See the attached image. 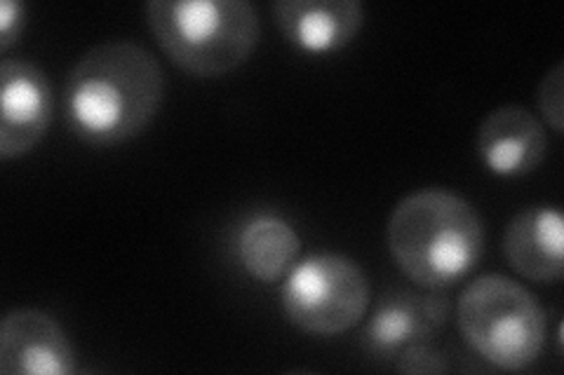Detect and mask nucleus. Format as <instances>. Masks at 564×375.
I'll list each match as a JSON object with an SVG mask.
<instances>
[{
  "mask_svg": "<svg viewBox=\"0 0 564 375\" xmlns=\"http://www.w3.org/2000/svg\"><path fill=\"white\" fill-rule=\"evenodd\" d=\"M163 99L161 62L137 43L106 41L68 70L64 118L70 134L85 144L120 146L149 128Z\"/></svg>",
  "mask_w": 564,
  "mask_h": 375,
  "instance_id": "1",
  "label": "nucleus"
},
{
  "mask_svg": "<svg viewBox=\"0 0 564 375\" xmlns=\"http://www.w3.org/2000/svg\"><path fill=\"white\" fill-rule=\"evenodd\" d=\"M388 252L402 275L426 291L454 287L478 267L485 225L478 209L447 188L414 190L386 228Z\"/></svg>",
  "mask_w": 564,
  "mask_h": 375,
  "instance_id": "2",
  "label": "nucleus"
},
{
  "mask_svg": "<svg viewBox=\"0 0 564 375\" xmlns=\"http://www.w3.org/2000/svg\"><path fill=\"white\" fill-rule=\"evenodd\" d=\"M147 24L172 64L196 78L234 74L259 45L250 0H149Z\"/></svg>",
  "mask_w": 564,
  "mask_h": 375,
  "instance_id": "3",
  "label": "nucleus"
},
{
  "mask_svg": "<svg viewBox=\"0 0 564 375\" xmlns=\"http://www.w3.org/2000/svg\"><path fill=\"white\" fill-rule=\"evenodd\" d=\"M456 324L468 348L501 371L532 366L549 333L539 298L506 275L473 279L456 300Z\"/></svg>",
  "mask_w": 564,
  "mask_h": 375,
  "instance_id": "4",
  "label": "nucleus"
},
{
  "mask_svg": "<svg viewBox=\"0 0 564 375\" xmlns=\"http://www.w3.org/2000/svg\"><path fill=\"white\" fill-rule=\"evenodd\" d=\"M369 279L362 265L337 252H317L285 277L280 306L288 321L308 335H339L358 327L369 308Z\"/></svg>",
  "mask_w": 564,
  "mask_h": 375,
  "instance_id": "5",
  "label": "nucleus"
},
{
  "mask_svg": "<svg viewBox=\"0 0 564 375\" xmlns=\"http://www.w3.org/2000/svg\"><path fill=\"white\" fill-rule=\"evenodd\" d=\"M55 118V95L45 70L26 59L0 64V157L29 155Z\"/></svg>",
  "mask_w": 564,
  "mask_h": 375,
  "instance_id": "6",
  "label": "nucleus"
},
{
  "mask_svg": "<svg viewBox=\"0 0 564 375\" xmlns=\"http://www.w3.org/2000/svg\"><path fill=\"white\" fill-rule=\"evenodd\" d=\"M76 371V350L52 315L14 308L0 321V373L70 375Z\"/></svg>",
  "mask_w": 564,
  "mask_h": 375,
  "instance_id": "7",
  "label": "nucleus"
},
{
  "mask_svg": "<svg viewBox=\"0 0 564 375\" xmlns=\"http://www.w3.org/2000/svg\"><path fill=\"white\" fill-rule=\"evenodd\" d=\"M449 300L437 294L391 291L369 317L362 345L379 362H398V356L419 343H431L447 324Z\"/></svg>",
  "mask_w": 564,
  "mask_h": 375,
  "instance_id": "8",
  "label": "nucleus"
},
{
  "mask_svg": "<svg viewBox=\"0 0 564 375\" xmlns=\"http://www.w3.org/2000/svg\"><path fill=\"white\" fill-rule=\"evenodd\" d=\"M551 139L543 122L524 106H499L478 128V155L497 176L520 178L539 169L549 155Z\"/></svg>",
  "mask_w": 564,
  "mask_h": 375,
  "instance_id": "9",
  "label": "nucleus"
},
{
  "mask_svg": "<svg viewBox=\"0 0 564 375\" xmlns=\"http://www.w3.org/2000/svg\"><path fill=\"white\" fill-rule=\"evenodd\" d=\"M275 26L308 55H332L358 38L365 24L360 0H275Z\"/></svg>",
  "mask_w": 564,
  "mask_h": 375,
  "instance_id": "10",
  "label": "nucleus"
},
{
  "mask_svg": "<svg viewBox=\"0 0 564 375\" xmlns=\"http://www.w3.org/2000/svg\"><path fill=\"white\" fill-rule=\"evenodd\" d=\"M503 254L518 275L553 284L564 275V221L557 207L520 209L503 232Z\"/></svg>",
  "mask_w": 564,
  "mask_h": 375,
  "instance_id": "11",
  "label": "nucleus"
},
{
  "mask_svg": "<svg viewBox=\"0 0 564 375\" xmlns=\"http://www.w3.org/2000/svg\"><path fill=\"white\" fill-rule=\"evenodd\" d=\"M236 258L257 282L285 279L302 254V238L294 225L275 211H254L236 235Z\"/></svg>",
  "mask_w": 564,
  "mask_h": 375,
  "instance_id": "12",
  "label": "nucleus"
},
{
  "mask_svg": "<svg viewBox=\"0 0 564 375\" xmlns=\"http://www.w3.org/2000/svg\"><path fill=\"white\" fill-rule=\"evenodd\" d=\"M536 106L555 134L564 132V64L557 62L536 89Z\"/></svg>",
  "mask_w": 564,
  "mask_h": 375,
  "instance_id": "13",
  "label": "nucleus"
},
{
  "mask_svg": "<svg viewBox=\"0 0 564 375\" xmlns=\"http://www.w3.org/2000/svg\"><path fill=\"white\" fill-rule=\"evenodd\" d=\"M395 368L400 373H447L449 364L445 362V354L440 352L431 341V343H419L404 350L398 356Z\"/></svg>",
  "mask_w": 564,
  "mask_h": 375,
  "instance_id": "14",
  "label": "nucleus"
},
{
  "mask_svg": "<svg viewBox=\"0 0 564 375\" xmlns=\"http://www.w3.org/2000/svg\"><path fill=\"white\" fill-rule=\"evenodd\" d=\"M26 26V5L22 0H3L0 3V52H8L20 43Z\"/></svg>",
  "mask_w": 564,
  "mask_h": 375,
  "instance_id": "15",
  "label": "nucleus"
}]
</instances>
